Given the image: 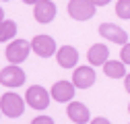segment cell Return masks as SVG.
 <instances>
[{
    "mask_svg": "<svg viewBox=\"0 0 130 124\" xmlns=\"http://www.w3.org/2000/svg\"><path fill=\"white\" fill-rule=\"evenodd\" d=\"M0 112L8 118H21L25 112V97H21L19 93L8 91L0 97Z\"/></svg>",
    "mask_w": 130,
    "mask_h": 124,
    "instance_id": "cell-1",
    "label": "cell"
},
{
    "mask_svg": "<svg viewBox=\"0 0 130 124\" xmlns=\"http://www.w3.org/2000/svg\"><path fill=\"white\" fill-rule=\"evenodd\" d=\"M29 52H31V43L27 39H10V43L6 45L4 56L10 64H21V62L27 60Z\"/></svg>",
    "mask_w": 130,
    "mask_h": 124,
    "instance_id": "cell-2",
    "label": "cell"
},
{
    "mask_svg": "<svg viewBox=\"0 0 130 124\" xmlns=\"http://www.w3.org/2000/svg\"><path fill=\"white\" fill-rule=\"evenodd\" d=\"M97 6L91 0H70L68 2V14L74 21H89L95 17Z\"/></svg>",
    "mask_w": 130,
    "mask_h": 124,
    "instance_id": "cell-3",
    "label": "cell"
},
{
    "mask_svg": "<svg viewBox=\"0 0 130 124\" xmlns=\"http://www.w3.org/2000/svg\"><path fill=\"white\" fill-rule=\"evenodd\" d=\"M50 99H52V95L41 85L29 87L27 93H25V101H27L29 107H33V110H45V107L50 105Z\"/></svg>",
    "mask_w": 130,
    "mask_h": 124,
    "instance_id": "cell-4",
    "label": "cell"
},
{
    "mask_svg": "<svg viewBox=\"0 0 130 124\" xmlns=\"http://www.w3.org/2000/svg\"><path fill=\"white\" fill-rule=\"evenodd\" d=\"M25 79H27L25 70L19 64H8L0 70V85H4V87H10V89L21 87L25 83Z\"/></svg>",
    "mask_w": 130,
    "mask_h": 124,
    "instance_id": "cell-5",
    "label": "cell"
},
{
    "mask_svg": "<svg viewBox=\"0 0 130 124\" xmlns=\"http://www.w3.org/2000/svg\"><path fill=\"white\" fill-rule=\"evenodd\" d=\"M31 43V50H33L39 58H52L54 54H56V41H54V37H50V35H35L33 39L29 41Z\"/></svg>",
    "mask_w": 130,
    "mask_h": 124,
    "instance_id": "cell-6",
    "label": "cell"
},
{
    "mask_svg": "<svg viewBox=\"0 0 130 124\" xmlns=\"http://www.w3.org/2000/svg\"><path fill=\"white\" fill-rule=\"evenodd\" d=\"M33 17L37 23L47 25L56 19V4L52 0H39V2L33 4Z\"/></svg>",
    "mask_w": 130,
    "mask_h": 124,
    "instance_id": "cell-7",
    "label": "cell"
},
{
    "mask_svg": "<svg viewBox=\"0 0 130 124\" xmlns=\"http://www.w3.org/2000/svg\"><path fill=\"white\" fill-rule=\"evenodd\" d=\"M97 79V72L91 66H76V70H72V85L76 89H89L93 87Z\"/></svg>",
    "mask_w": 130,
    "mask_h": 124,
    "instance_id": "cell-8",
    "label": "cell"
},
{
    "mask_svg": "<svg viewBox=\"0 0 130 124\" xmlns=\"http://www.w3.org/2000/svg\"><path fill=\"white\" fill-rule=\"evenodd\" d=\"M99 35L105 37V39H109L111 43H120V45H124L128 41L126 31L122 27H118L116 23H101L99 25Z\"/></svg>",
    "mask_w": 130,
    "mask_h": 124,
    "instance_id": "cell-9",
    "label": "cell"
},
{
    "mask_svg": "<svg viewBox=\"0 0 130 124\" xmlns=\"http://www.w3.org/2000/svg\"><path fill=\"white\" fill-rule=\"evenodd\" d=\"M50 95H52V99H56L58 103L72 101V97H74V85H72V81H58V83H54Z\"/></svg>",
    "mask_w": 130,
    "mask_h": 124,
    "instance_id": "cell-10",
    "label": "cell"
},
{
    "mask_svg": "<svg viewBox=\"0 0 130 124\" xmlns=\"http://www.w3.org/2000/svg\"><path fill=\"white\" fill-rule=\"evenodd\" d=\"M56 60L62 68H76V62H78V52L72 45H60V50H56Z\"/></svg>",
    "mask_w": 130,
    "mask_h": 124,
    "instance_id": "cell-11",
    "label": "cell"
},
{
    "mask_svg": "<svg viewBox=\"0 0 130 124\" xmlns=\"http://www.w3.org/2000/svg\"><path fill=\"white\" fill-rule=\"evenodd\" d=\"M66 114L70 118V122L74 124H87L91 120V114H89V107L80 101H70L68 107H66Z\"/></svg>",
    "mask_w": 130,
    "mask_h": 124,
    "instance_id": "cell-12",
    "label": "cell"
},
{
    "mask_svg": "<svg viewBox=\"0 0 130 124\" xmlns=\"http://www.w3.org/2000/svg\"><path fill=\"white\" fill-rule=\"evenodd\" d=\"M87 58L93 66H103L107 58H109V50H107V45L105 43H93L89 52H87Z\"/></svg>",
    "mask_w": 130,
    "mask_h": 124,
    "instance_id": "cell-13",
    "label": "cell"
},
{
    "mask_svg": "<svg viewBox=\"0 0 130 124\" xmlns=\"http://www.w3.org/2000/svg\"><path fill=\"white\" fill-rule=\"evenodd\" d=\"M103 72L109 79H124L126 76V64L122 60H107L103 64Z\"/></svg>",
    "mask_w": 130,
    "mask_h": 124,
    "instance_id": "cell-14",
    "label": "cell"
},
{
    "mask_svg": "<svg viewBox=\"0 0 130 124\" xmlns=\"http://www.w3.org/2000/svg\"><path fill=\"white\" fill-rule=\"evenodd\" d=\"M12 37H17V23L12 19H4L0 23V41H10Z\"/></svg>",
    "mask_w": 130,
    "mask_h": 124,
    "instance_id": "cell-15",
    "label": "cell"
},
{
    "mask_svg": "<svg viewBox=\"0 0 130 124\" xmlns=\"http://www.w3.org/2000/svg\"><path fill=\"white\" fill-rule=\"evenodd\" d=\"M116 14L120 19H130V0H118L116 2Z\"/></svg>",
    "mask_w": 130,
    "mask_h": 124,
    "instance_id": "cell-16",
    "label": "cell"
},
{
    "mask_svg": "<svg viewBox=\"0 0 130 124\" xmlns=\"http://www.w3.org/2000/svg\"><path fill=\"white\" fill-rule=\"evenodd\" d=\"M120 60L124 62L126 66H130V41H126L122 45V50H120Z\"/></svg>",
    "mask_w": 130,
    "mask_h": 124,
    "instance_id": "cell-17",
    "label": "cell"
},
{
    "mask_svg": "<svg viewBox=\"0 0 130 124\" xmlns=\"http://www.w3.org/2000/svg\"><path fill=\"white\" fill-rule=\"evenodd\" d=\"M31 124H54V118H50V116H37V118L31 120Z\"/></svg>",
    "mask_w": 130,
    "mask_h": 124,
    "instance_id": "cell-18",
    "label": "cell"
},
{
    "mask_svg": "<svg viewBox=\"0 0 130 124\" xmlns=\"http://www.w3.org/2000/svg\"><path fill=\"white\" fill-rule=\"evenodd\" d=\"M124 89H126V93H130V72L124 76Z\"/></svg>",
    "mask_w": 130,
    "mask_h": 124,
    "instance_id": "cell-19",
    "label": "cell"
},
{
    "mask_svg": "<svg viewBox=\"0 0 130 124\" xmlns=\"http://www.w3.org/2000/svg\"><path fill=\"white\" fill-rule=\"evenodd\" d=\"M89 124H111V122H109L107 118H95V120H93V122H89Z\"/></svg>",
    "mask_w": 130,
    "mask_h": 124,
    "instance_id": "cell-20",
    "label": "cell"
},
{
    "mask_svg": "<svg viewBox=\"0 0 130 124\" xmlns=\"http://www.w3.org/2000/svg\"><path fill=\"white\" fill-rule=\"evenodd\" d=\"M95 6H103V4H109V0H91Z\"/></svg>",
    "mask_w": 130,
    "mask_h": 124,
    "instance_id": "cell-21",
    "label": "cell"
},
{
    "mask_svg": "<svg viewBox=\"0 0 130 124\" xmlns=\"http://www.w3.org/2000/svg\"><path fill=\"white\" fill-rule=\"evenodd\" d=\"M4 21V10H2V6H0V23Z\"/></svg>",
    "mask_w": 130,
    "mask_h": 124,
    "instance_id": "cell-22",
    "label": "cell"
},
{
    "mask_svg": "<svg viewBox=\"0 0 130 124\" xmlns=\"http://www.w3.org/2000/svg\"><path fill=\"white\" fill-rule=\"evenodd\" d=\"M25 4H35V2H39V0H23Z\"/></svg>",
    "mask_w": 130,
    "mask_h": 124,
    "instance_id": "cell-23",
    "label": "cell"
},
{
    "mask_svg": "<svg viewBox=\"0 0 130 124\" xmlns=\"http://www.w3.org/2000/svg\"><path fill=\"white\" fill-rule=\"evenodd\" d=\"M128 114H130V103H128Z\"/></svg>",
    "mask_w": 130,
    "mask_h": 124,
    "instance_id": "cell-24",
    "label": "cell"
},
{
    "mask_svg": "<svg viewBox=\"0 0 130 124\" xmlns=\"http://www.w3.org/2000/svg\"><path fill=\"white\" fill-rule=\"evenodd\" d=\"M2 2H8V0H2Z\"/></svg>",
    "mask_w": 130,
    "mask_h": 124,
    "instance_id": "cell-25",
    "label": "cell"
},
{
    "mask_svg": "<svg viewBox=\"0 0 130 124\" xmlns=\"http://www.w3.org/2000/svg\"><path fill=\"white\" fill-rule=\"evenodd\" d=\"M0 116H2V112H0Z\"/></svg>",
    "mask_w": 130,
    "mask_h": 124,
    "instance_id": "cell-26",
    "label": "cell"
}]
</instances>
